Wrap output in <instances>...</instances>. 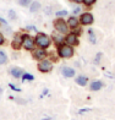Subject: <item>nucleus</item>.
I'll list each match as a JSON object with an SVG mask.
<instances>
[{"instance_id":"1","label":"nucleus","mask_w":115,"mask_h":120,"mask_svg":"<svg viewBox=\"0 0 115 120\" xmlns=\"http://www.w3.org/2000/svg\"><path fill=\"white\" fill-rule=\"evenodd\" d=\"M34 42H36V44L39 47V48H43V49H47L49 45H50V43H52V39H50V37H48L47 34L44 33H38L34 38Z\"/></svg>"},{"instance_id":"2","label":"nucleus","mask_w":115,"mask_h":120,"mask_svg":"<svg viewBox=\"0 0 115 120\" xmlns=\"http://www.w3.org/2000/svg\"><path fill=\"white\" fill-rule=\"evenodd\" d=\"M54 28L58 33H61V34H67L69 33V25L66 21H64L63 19H58L54 21Z\"/></svg>"},{"instance_id":"3","label":"nucleus","mask_w":115,"mask_h":120,"mask_svg":"<svg viewBox=\"0 0 115 120\" xmlns=\"http://www.w3.org/2000/svg\"><path fill=\"white\" fill-rule=\"evenodd\" d=\"M74 48L72 45H69V44H61L59 47V55L64 58V59H69V58H72L74 56Z\"/></svg>"},{"instance_id":"4","label":"nucleus","mask_w":115,"mask_h":120,"mask_svg":"<svg viewBox=\"0 0 115 120\" xmlns=\"http://www.w3.org/2000/svg\"><path fill=\"white\" fill-rule=\"evenodd\" d=\"M34 45H36V42L30 34H22V47L26 50H33Z\"/></svg>"},{"instance_id":"5","label":"nucleus","mask_w":115,"mask_h":120,"mask_svg":"<svg viewBox=\"0 0 115 120\" xmlns=\"http://www.w3.org/2000/svg\"><path fill=\"white\" fill-rule=\"evenodd\" d=\"M80 23L81 25H85V26H88V25H92L93 21H94V17H93V15L91 12H83L81 14L80 16Z\"/></svg>"},{"instance_id":"6","label":"nucleus","mask_w":115,"mask_h":120,"mask_svg":"<svg viewBox=\"0 0 115 120\" xmlns=\"http://www.w3.org/2000/svg\"><path fill=\"white\" fill-rule=\"evenodd\" d=\"M38 69H39V71H42V72H49V71H52V69H53V63L48 59H44L38 64Z\"/></svg>"},{"instance_id":"7","label":"nucleus","mask_w":115,"mask_h":120,"mask_svg":"<svg viewBox=\"0 0 115 120\" xmlns=\"http://www.w3.org/2000/svg\"><path fill=\"white\" fill-rule=\"evenodd\" d=\"M65 43L69 45H77L78 44V36L76 34V33H67L66 37H65Z\"/></svg>"},{"instance_id":"8","label":"nucleus","mask_w":115,"mask_h":120,"mask_svg":"<svg viewBox=\"0 0 115 120\" xmlns=\"http://www.w3.org/2000/svg\"><path fill=\"white\" fill-rule=\"evenodd\" d=\"M32 55H33L34 59L39 60V59H44V58L47 56V53H45V50H44L43 48H39V47H38L37 49H33V53H32Z\"/></svg>"},{"instance_id":"9","label":"nucleus","mask_w":115,"mask_h":120,"mask_svg":"<svg viewBox=\"0 0 115 120\" xmlns=\"http://www.w3.org/2000/svg\"><path fill=\"white\" fill-rule=\"evenodd\" d=\"M11 45H12L14 49H16V50L20 49L21 47H22V36H21V34H15Z\"/></svg>"},{"instance_id":"10","label":"nucleus","mask_w":115,"mask_h":120,"mask_svg":"<svg viewBox=\"0 0 115 120\" xmlns=\"http://www.w3.org/2000/svg\"><path fill=\"white\" fill-rule=\"evenodd\" d=\"M67 25H69L70 28L77 30L78 26H80V20L76 17V16H71V17H69V20H67Z\"/></svg>"},{"instance_id":"11","label":"nucleus","mask_w":115,"mask_h":120,"mask_svg":"<svg viewBox=\"0 0 115 120\" xmlns=\"http://www.w3.org/2000/svg\"><path fill=\"white\" fill-rule=\"evenodd\" d=\"M61 72H63V75L65 76V77H74L75 76V70L71 69V68H67V66L63 68Z\"/></svg>"},{"instance_id":"12","label":"nucleus","mask_w":115,"mask_h":120,"mask_svg":"<svg viewBox=\"0 0 115 120\" xmlns=\"http://www.w3.org/2000/svg\"><path fill=\"white\" fill-rule=\"evenodd\" d=\"M10 74H11L15 79H20V77H22V75H23L22 70L19 69V68H12L11 70H10Z\"/></svg>"},{"instance_id":"13","label":"nucleus","mask_w":115,"mask_h":120,"mask_svg":"<svg viewBox=\"0 0 115 120\" xmlns=\"http://www.w3.org/2000/svg\"><path fill=\"white\" fill-rule=\"evenodd\" d=\"M103 87V82L102 81H93L89 86V90L91 91H99L100 88Z\"/></svg>"},{"instance_id":"14","label":"nucleus","mask_w":115,"mask_h":120,"mask_svg":"<svg viewBox=\"0 0 115 120\" xmlns=\"http://www.w3.org/2000/svg\"><path fill=\"white\" fill-rule=\"evenodd\" d=\"M60 34H61V33H59V34L54 33V34H53V39H54V42H55V44H56V45H59V47L63 44V42H65V38H64V37H61Z\"/></svg>"},{"instance_id":"15","label":"nucleus","mask_w":115,"mask_h":120,"mask_svg":"<svg viewBox=\"0 0 115 120\" xmlns=\"http://www.w3.org/2000/svg\"><path fill=\"white\" fill-rule=\"evenodd\" d=\"M41 9V3L39 1H32L31 5H30V11L31 12H37L39 11Z\"/></svg>"},{"instance_id":"16","label":"nucleus","mask_w":115,"mask_h":120,"mask_svg":"<svg viewBox=\"0 0 115 120\" xmlns=\"http://www.w3.org/2000/svg\"><path fill=\"white\" fill-rule=\"evenodd\" d=\"M88 41L92 43V44H96L97 43V36H96V33H94V31L93 30H88Z\"/></svg>"},{"instance_id":"17","label":"nucleus","mask_w":115,"mask_h":120,"mask_svg":"<svg viewBox=\"0 0 115 120\" xmlns=\"http://www.w3.org/2000/svg\"><path fill=\"white\" fill-rule=\"evenodd\" d=\"M87 81H88V79H87L86 76H78L77 80H76V82H77L80 86H86L87 85Z\"/></svg>"},{"instance_id":"18","label":"nucleus","mask_w":115,"mask_h":120,"mask_svg":"<svg viewBox=\"0 0 115 120\" xmlns=\"http://www.w3.org/2000/svg\"><path fill=\"white\" fill-rule=\"evenodd\" d=\"M6 61H7V55H6V53L3 52V50H0V65L6 64Z\"/></svg>"},{"instance_id":"19","label":"nucleus","mask_w":115,"mask_h":120,"mask_svg":"<svg viewBox=\"0 0 115 120\" xmlns=\"http://www.w3.org/2000/svg\"><path fill=\"white\" fill-rule=\"evenodd\" d=\"M32 1H33V0H17L19 5H21V6H25V8L30 6Z\"/></svg>"},{"instance_id":"20","label":"nucleus","mask_w":115,"mask_h":120,"mask_svg":"<svg viewBox=\"0 0 115 120\" xmlns=\"http://www.w3.org/2000/svg\"><path fill=\"white\" fill-rule=\"evenodd\" d=\"M16 17H17V16H16V12L14 11V10H9V19L12 20V21H15Z\"/></svg>"},{"instance_id":"21","label":"nucleus","mask_w":115,"mask_h":120,"mask_svg":"<svg viewBox=\"0 0 115 120\" xmlns=\"http://www.w3.org/2000/svg\"><path fill=\"white\" fill-rule=\"evenodd\" d=\"M56 16H58V17H63V16H67V11H66V10H60V11H56Z\"/></svg>"},{"instance_id":"22","label":"nucleus","mask_w":115,"mask_h":120,"mask_svg":"<svg viewBox=\"0 0 115 120\" xmlns=\"http://www.w3.org/2000/svg\"><path fill=\"white\" fill-rule=\"evenodd\" d=\"M96 1H97V0H83L82 3H83V4L86 5V6H92V5L94 4Z\"/></svg>"},{"instance_id":"23","label":"nucleus","mask_w":115,"mask_h":120,"mask_svg":"<svg viewBox=\"0 0 115 120\" xmlns=\"http://www.w3.org/2000/svg\"><path fill=\"white\" fill-rule=\"evenodd\" d=\"M22 77H23V80H34V76L33 75H31V74H23L22 75Z\"/></svg>"},{"instance_id":"24","label":"nucleus","mask_w":115,"mask_h":120,"mask_svg":"<svg viewBox=\"0 0 115 120\" xmlns=\"http://www.w3.org/2000/svg\"><path fill=\"white\" fill-rule=\"evenodd\" d=\"M77 14H81V8H75L74 9V15H77Z\"/></svg>"},{"instance_id":"25","label":"nucleus","mask_w":115,"mask_h":120,"mask_svg":"<svg viewBox=\"0 0 115 120\" xmlns=\"http://www.w3.org/2000/svg\"><path fill=\"white\" fill-rule=\"evenodd\" d=\"M4 42H5V38H4L3 33H0V45H1V44H3Z\"/></svg>"},{"instance_id":"26","label":"nucleus","mask_w":115,"mask_h":120,"mask_svg":"<svg viewBox=\"0 0 115 120\" xmlns=\"http://www.w3.org/2000/svg\"><path fill=\"white\" fill-rule=\"evenodd\" d=\"M100 56H102V53H99V54H98V55H97V58H96V61L98 63V61H99V60H100Z\"/></svg>"},{"instance_id":"27","label":"nucleus","mask_w":115,"mask_h":120,"mask_svg":"<svg viewBox=\"0 0 115 120\" xmlns=\"http://www.w3.org/2000/svg\"><path fill=\"white\" fill-rule=\"evenodd\" d=\"M71 1H72V3H76V4H81L82 1H83V0H71Z\"/></svg>"}]
</instances>
